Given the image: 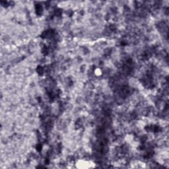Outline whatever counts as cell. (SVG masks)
Segmentation results:
<instances>
[{"mask_svg":"<svg viewBox=\"0 0 169 169\" xmlns=\"http://www.w3.org/2000/svg\"><path fill=\"white\" fill-rule=\"evenodd\" d=\"M93 163L91 162L88 161H79L77 163V166L78 168H92L93 167V166H92Z\"/></svg>","mask_w":169,"mask_h":169,"instance_id":"obj_1","label":"cell"}]
</instances>
